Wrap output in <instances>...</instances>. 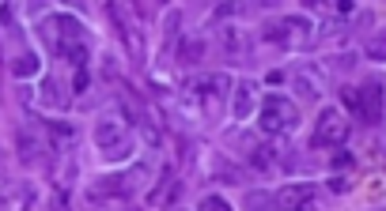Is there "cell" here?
<instances>
[{"label":"cell","instance_id":"8fae6325","mask_svg":"<svg viewBox=\"0 0 386 211\" xmlns=\"http://www.w3.org/2000/svg\"><path fill=\"white\" fill-rule=\"evenodd\" d=\"M38 102L46 106V110H61L64 102H68V94H64V87L57 83V79H42V91H38Z\"/></svg>","mask_w":386,"mask_h":211},{"label":"cell","instance_id":"8992f818","mask_svg":"<svg viewBox=\"0 0 386 211\" xmlns=\"http://www.w3.org/2000/svg\"><path fill=\"white\" fill-rule=\"evenodd\" d=\"M315 148H341L344 140H349V121H344V113L341 110H322L318 113V121H315Z\"/></svg>","mask_w":386,"mask_h":211},{"label":"cell","instance_id":"9c48e42d","mask_svg":"<svg viewBox=\"0 0 386 211\" xmlns=\"http://www.w3.org/2000/svg\"><path fill=\"white\" fill-rule=\"evenodd\" d=\"M144 170H133V174H118V177H99V185L91 189V200H107V197H129L136 189V177Z\"/></svg>","mask_w":386,"mask_h":211},{"label":"cell","instance_id":"277c9868","mask_svg":"<svg viewBox=\"0 0 386 211\" xmlns=\"http://www.w3.org/2000/svg\"><path fill=\"white\" fill-rule=\"evenodd\" d=\"M261 132L265 136H288L295 125H300V110H295L292 99H284V94H269V99L261 102Z\"/></svg>","mask_w":386,"mask_h":211},{"label":"cell","instance_id":"52a82bcc","mask_svg":"<svg viewBox=\"0 0 386 211\" xmlns=\"http://www.w3.org/2000/svg\"><path fill=\"white\" fill-rule=\"evenodd\" d=\"M223 87H228V76H208V79H201L197 83V102H201V113H205L208 121H216L220 117V106H223Z\"/></svg>","mask_w":386,"mask_h":211},{"label":"cell","instance_id":"6da1fadb","mask_svg":"<svg viewBox=\"0 0 386 211\" xmlns=\"http://www.w3.org/2000/svg\"><path fill=\"white\" fill-rule=\"evenodd\" d=\"M95 143H99L107 162H122L133 151V136H129V121L118 110H107L95 121Z\"/></svg>","mask_w":386,"mask_h":211},{"label":"cell","instance_id":"7c38bea8","mask_svg":"<svg viewBox=\"0 0 386 211\" xmlns=\"http://www.w3.org/2000/svg\"><path fill=\"white\" fill-rule=\"evenodd\" d=\"M38 68H42V61H38L35 53H19V57L12 61V76H19V79L38 76Z\"/></svg>","mask_w":386,"mask_h":211},{"label":"cell","instance_id":"30bf717a","mask_svg":"<svg viewBox=\"0 0 386 211\" xmlns=\"http://www.w3.org/2000/svg\"><path fill=\"white\" fill-rule=\"evenodd\" d=\"M254 94H257V87L250 79H239L235 83V94H231V113H235V121H246L254 113Z\"/></svg>","mask_w":386,"mask_h":211},{"label":"cell","instance_id":"9a60e30c","mask_svg":"<svg viewBox=\"0 0 386 211\" xmlns=\"http://www.w3.org/2000/svg\"><path fill=\"white\" fill-rule=\"evenodd\" d=\"M19 159L23 162H38V140L30 132H19Z\"/></svg>","mask_w":386,"mask_h":211},{"label":"cell","instance_id":"5bb4252c","mask_svg":"<svg viewBox=\"0 0 386 211\" xmlns=\"http://www.w3.org/2000/svg\"><path fill=\"white\" fill-rule=\"evenodd\" d=\"M246 208L250 211H273L277 208V197H269V192H246Z\"/></svg>","mask_w":386,"mask_h":211},{"label":"cell","instance_id":"7a4b0ae2","mask_svg":"<svg viewBox=\"0 0 386 211\" xmlns=\"http://www.w3.org/2000/svg\"><path fill=\"white\" fill-rule=\"evenodd\" d=\"M42 38H46V46H50L53 53H61V57H72L76 50H84V27H80V19L76 15H64V12H57V15H46L42 19Z\"/></svg>","mask_w":386,"mask_h":211},{"label":"cell","instance_id":"e0dca14e","mask_svg":"<svg viewBox=\"0 0 386 211\" xmlns=\"http://www.w3.org/2000/svg\"><path fill=\"white\" fill-rule=\"evenodd\" d=\"M364 53L371 57V61H386V34H375L364 42Z\"/></svg>","mask_w":386,"mask_h":211},{"label":"cell","instance_id":"4fadbf2b","mask_svg":"<svg viewBox=\"0 0 386 211\" xmlns=\"http://www.w3.org/2000/svg\"><path fill=\"white\" fill-rule=\"evenodd\" d=\"M295 87H300V91L311 99V94H318V91H322V79L315 76V72H307V68H303L300 76H295Z\"/></svg>","mask_w":386,"mask_h":211},{"label":"cell","instance_id":"ac0fdd59","mask_svg":"<svg viewBox=\"0 0 386 211\" xmlns=\"http://www.w3.org/2000/svg\"><path fill=\"white\" fill-rule=\"evenodd\" d=\"M197 211H231V204L223 197H216V192H208V197H201Z\"/></svg>","mask_w":386,"mask_h":211},{"label":"cell","instance_id":"2e32d148","mask_svg":"<svg viewBox=\"0 0 386 211\" xmlns=\"http://www.w3.org/2000/svg\"><path fill=\"white\" fill-rule=\"evenodd\" d=\"M223 46H228V53H246V38L239 27H228L223 30Z\"/></svg>","mask_w":386,"mask_h":211},{"label":"cell","instance_id":"3957f363","mask_svg":"<svg viewBox=\"0 0 386 211\" xmlns=\"http://www.w3.org/2000/svg\"><path fill=\"white\" fill-rule=\"evenodd\" d=\"M265 38L284 46V50H307L315 42V23L307 15H284V19L265 23Z\"/></svg>","mask_w":386,"mask_h":211},{"label":"cell","instance_id":"5b68a950","mask_svg":"<svg viewBox=\"0 0 386 211\" xmlns=\"http://www.w3.org/2000/svg\"><path fill=\"white\" fill-rule=\"evenodd\" d=\"M383 99H386V87L379 79H367L364 87H349V91H344V102L360 113L364 125H379L383 121Z\"/></svg>","mask_w":386,"mask_h":211},{"label":"cell","instance_id":"ba28073f","mask_svg":"<svg viewBox=\"0 0 386 211\" xmlns=\"http://www.w3.org/2000/svg\"><path fill=\"white\" fill-rule=\"evenodd\" d=\"M277 208L280 211H318V200H315V189L307 181L300 185H284L277 192Z\"/></svg>","mask_w":386,"mask_h":211}]
</instances>
